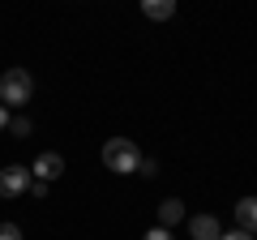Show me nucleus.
<instances>
[{
  "mask_svg": "<svg viewBox=\"0 0 257 240\" xmlns=\"http://www.w3.org/2000/svg\"><path fill=\"white\" fill-rule=\"evenodd\" d=\"M30 99H35L30 69H5L0 73V107H26Z\"/></svg>",
  "mask_w": 257,
  "mask_h": 240,
  "instance_id": "obj_1",
  "label": "nucleus"
},
{
  "mask_svg": "<svg viewBox=\"0 0 257 240\" xmlns=\"http://www.w3.org/2000/svg\"><path fill=\"white\" fill-rule=\"evenodd\" d=\"M103 167L116 176H133L142 167V150L138 142H128V138H111L107 146H103Z\"/></svg>",
  "mask_w": 257,
  "mask_h": 240,
  "instance_id": "obj_2",
  "label": "nucleus"
},
{
  "mask_svg": "<svg viewBox=\"0 0 257 240\" xmlns=\"http://www.w3.org/2000/svg\"><path fill=\"white\" fill-rule=\"evenodd\" d=\"M26 189H30V167H22V163L0 167V197H18Z\"/></svg>",
  "mask_w": 257,
  "mask_h": 240,
  "instance_id": "obj_3",
  "label": "nucleus"
},
{
  "mask_svg": "<svg viewBox=\"0 0 257 240\" xmlns=\"http://www.w3.org/2000/svg\"><path fill=\"white\" fill-rule=\"evenodd\" d=\"M60 172H64V155H56V150H43V155L30 163V176H35V180H43V185L60 180Z\"/></svg>",
  "mask_w": 257,
  "mask_h": 240,
  "instance_id": "obj_4",
  "label": "nucleus"
},
{
  "mask_svg": "<svg viewBox=\"0 0 257 240\" xmlns=\"http://www.w3.org/2000/svg\"><path fill=\"white\" fill-rule=\"evenodd\" d=\"M189 236H193V240H219L223 227H219L214 214H193V219H189Z\"/></svg>",
  "mask_w": 257,
  "mask_h": 240,
  "instance_id": "obj_5",
  "label": "nucleus"
},
{
  "mask_svg": "<svg viewBox=\"0 0 257 240\" xmlns=\"http://www.w3.org/2000/svg\"><path fill=\"white\" fill-rule=\"evenodd\" d=\"M236 227L257 236V197H240L236 202Z\"/></svg>",
  "mask_w": 257,
  "mask_h": 240,
  "instance_id": "obj_6",
  "label": "nucleus"
},
{
  "mask_svg": "<svg viewBox=\"0 0 257 240\" xmlns=\"http://www.w3.org/2000/svg\"><path fill=\"white\" fill-rule=\"evenodd\" d=\"M180 219H184V202H180V197H167V202H159V227L172 231Z\"/></svg>",
  "mask_w": 257,
  "mask_h": 240,
  "instance_id": "obj_7",
  "label": "nucleus"
},
{
  "mask_svg": "<svg viewBox=\"0 0 257 240\" xmlns=\"http://www.w3.org/2000/svg\"><path fill=\"white\" fill-rule=\"evenodd\" d=\"M142 13H146L150 22H167L176 13V0H142Z\"/></svg>",
  "mask_w": 257,
  "mask_h": 240,
  "instance_id": "obj_8",
  "label": "nucleus"
},
{
  "mask_svg": "<svg viewBox=\"0 0 257 240\" xmlns=\"http://www.w3.org/2000/svg\"><path fill=\"white\" fill-rule=\"evenodd\" d=\"M9 133L13 138H30V120L26 116H9Z\"/></svg>",
  "mask_w": 257,
  "mask_h": 240,
  "instance_id": "obj_9",
  "label": "nucleus"
},
{
  "mask_svg": "<svg viewBox=\"0 0 257 240\" xmlns=\"http://www.w3.org/2000/svg\"><path fill=\"white\" fill-rule=\"evenodd\" d=\"M0 240H22V227L18 223H0Z\"/></svg>",
  "mask_w": 257,
  "mask_h": 240,
  "instance_id": "obj_10",
  "label": "nucleus"
},
{
  "mask_svg": "<svg viewBox=\"0 0 257 240\" xmlns=\"http://www.w3.org/2000/svg\"><path fill=\"white\" fill-rule=\"evenodd\" d=\"M26 193H30V197H39V202H43V197H47V185H43V180H35V176H30V189H26Z\"/></svg>",
  "mask_w": 257,
  "mask_h": 240,
  "instance_id": "obj_11",
  "label": "nucleus"
},
{
  "mask_svg": "<svg viewBox=\"0 0 257 240\" xmlns=\"http://www.w3.org/2000/svg\"><path fill=\"white\" fill-rule=\"evenodd\" d=\"M142 240H176V236H172V231H167V227H150V231H146V236H142Z\"/></svg>",
  "mask_w": 257,
  "mask_h": 240,
  "instance_id": "obj_12",
  "label": "nucleus"
},
{
  "mask_svg": "<svg viewBox=\"0 0 257 240\" xmlns=\"http://www.w3.org/2000/svg\"><path fill=\"white\" fill-rule=\"evenodd\" d=\"M219 240H257V236H248V231H240V227H236V231H223Z\"/></svg>",
  "mask_w": 257,
  "mask_h": 240,
  "instance_id": "obj_13",
  "label": "nucleus"
},
{
  "mask_svg": "<svg viewBox=\"0 0 257 240\" xmlns=\"http://www.w3.org/2000/svg\"><path fill=\"white\" fill-rule=\"evenodd\" d=\"M138 172H146V176H155V172H159V159H142V167H138Z\"/></svg>",
  "mask_w": 257,
  "mask_h": 240,
  "instance_id": "obj_14",
  "label": "nucleus"
},
{
  "mask_svg": "<svg viewBox=\"0 0 257 240\" xmlns=\"http://www.w3.org/2000/svg\"><path fill=\"white\" fill-rule=\"evenodd\" d=\"M0 133H9V107H0Z\"/></svg>",
  "mask_w": 257,
  "mask_h": 240,
  "instance_id": "obj_15",
  "label": "nucleus"
}]
</instances>
